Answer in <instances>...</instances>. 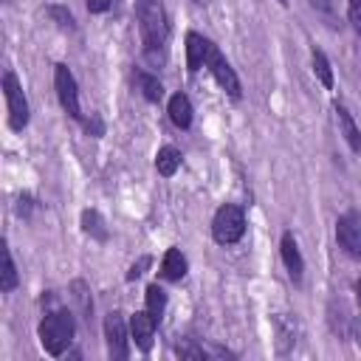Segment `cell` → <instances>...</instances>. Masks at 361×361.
I'll return each mask as SVG.
<instances>
[{"instance_id": "obj_1", "label": "cell", "mask_w": 361, "mask_h": 361, "mask_svg": "<svg viewBox=\"0 0 361 361\" xmlns=\"http://www.w3.org/2000/svg\"><path fill=\"white\" fill-rule=\"evenodd\" d=\"M135 17H138V28H141V42L147 56H161L164 45H166V34H169V23H166V11L161 0H135Z\"/></svg>"}, {"instance_id": "obj_2", "label": "cell", "mask_w": 361, "mask_h": 361, "mask_svg": "<svg viewBox=\"0 0 361 361\" xmlns=\"http://www.w3.org/2000/svg\"><path fill=\"white\" fill-rule=\"evenodd\" d=\"M73 333H76V319L68 307H56V310H48L37 327V336H39V344L48 355L59 358L71 341H73Z\"/></svg>"}, {"instance_id": "obj_3", "label": "cell", "mask_w": 361, "mask_h": 361, "mask_svg": "<svg viewBox=\"0 0 361 361\" xmlns=\"http://www.w3.org/2000/svg\"><path fill=\"white\" fill-rule=\"evenodd\" d=\"M243 234H245V212H243V206H237V203L217 206V212L212 217V237H214V243L234 245V243L243 240Z\"/></svg>"}, {"instance_id": "obj_4", "label": "cell", "mask_w": 361, "mask_h": 361, "mask_svg": "<svg viewBox=\"0 0 361 361\" xmlns=\"http://www.w3.org/2000/svg\"><path fill=\"white\" fill-rule=\"evenodd\" d=\"M3 96H6V107H8V127L23 130L28 124V99H25L23 85L14 71L3 73Z\"/></svg>"}, {"instance_id": "obj_5", "label": "cell", "mask_w": 361, "mask_h": 361, "mask_svg": "<svg viewBox=\"0 0 361 361\" xmlns=\"http://www.w3.org/2000/svg\"><path fill=\"white\" fill-rule=\"evenodd\" d=\"M54 87H56V99H59L62 110L71 118L85 121L82 118V107H79V87H76V79H73V73H71V68L65 62L54 65Z\"/></svg>"}, {"instance_id": "obj_6", "label": "cell", "mask_w": 361, "mask_h": 361, "mask_svg": "<svg viewBox=\"0 0 361 361\" xmlns=\"http://www.w3.org/2000/svg\"><path fill=\"white\" fill-rule=\"evenodd\" d=\"M104 341H107V355L113 361H124L130 355V327L124 322V313L113 310L104 316Z\"/></svg>"}, {"instance_id": "obj_7", "label": "cell", "mask_w": 361, "mask_h": 361, "mask_svg": "<svg viewBox=\"0 0 361 361\" xmlns=\"http://www.w3.org/2000/svg\"><path fill=\"white\" fill-rule=\"evenodd\" d=\"M336 243L350 259L361 262V214L358 212L350 209L336 220Z\"/></svg>"}, {"instance_id": "obj_8", "label": "cell", "mask_w": 361, "mask_h": 361, "mask_svg": "<svg viewBox=\"0 0 361 361\" xmlns=\"http://www.w3.org/2000/svg\"><path fill=\"white\" fill-rule=\"evenodd\" d=\"M206 68L212 71V76L217 79V85L231 96V99H240L243 96V87H240V79L234 73V68L228 65V59L220 54V48L214 42H209V54H206Z\"/></svg>"}, {"instance_id": "obj_9", "label": "cell", "mask_w": 361, "mask_h": 361, "mask_svg": "<svg viewBox=\"0 0 361 361\" xmlns=\"http://www.w3.org/2000/svg\"><path fill=\"white\" fill-rule=\"evenodd\" d=\"M155 327L158 322L152 319V313L144 307V310H135L130 316V338L135 341V347L141 353H149L152 350V338H155Z\"/></svg>"}, {"instance_id": "obj_10", "label": "cell", "mask_w": 361, "mask_h": 361, "mask_svg": "<svg viewBox=\"0 0 361 361\" xmlns=\"http://www.w3.org/2000/svg\"><path fill=\"white\" fill-rule=\"evenodd\" d=\"M279 251H282V262H285V268H288V276L299 285V282H302V274H305V259H302V254H299V245H296L293 231H285V234H282Z\"/></svg>"}, {"instance_id": "obj_11", "label": "cell", "mask_w": 361, "mask_h": 361, "mask_svg": "<svg viewBox=\"0 0 361 361\" xmlns=\"http://www.w3.org/2000/svg\"><path fill=\"white\" fill-rule=\"evenodd\" d=\"M209 42H212V39H206L203 34L186 31V68H189V73H197L200 68H206Z\"/></svg>"}, {"instance_id": "obj_12", "label": "cell", "mask_w": 361, "mask_h": 361, "mask_svg": "<svg viewBox=\"0 0 361 361\" xmlns=\"http://www.w3.org/2000/svg\"><path fill=\"white\" fill-rule=\"evenodd\" d=\"M333 110H336V121H338V133L344 135V141L350 144V149L355 152V155H361V130H358V124H355V118L350 116V110L344 107V104H333Z\"/></svg>"}, {"instance_id": "obj_13", "label": "cell", "mask_w": 361, "mask_h": 361, "mask_svg": "<svg viewBox=\"0 0 361 361\" xmlns=\"http://www.w3.org/2000/svg\"><path fill=\"white\" fill-rule=\"evenodd\" d=\"M186 271H189V262H186L183 251H180V248H166V254H164V259H161V279H166V282H180V279L186 276Z\"/></svg>"}, {"instance_id": "obj_14", "label": "cell", "mask_w": 361, "mask_h": 361, "mask_svg": "<svg viewBox=\"0 0 361 361\" xmlns=\"http://www.w3.org/2000/svg\"><path fill=\"white\" fill-rule=\"evenodd\" d=\"M166 113H169V121L180 130H189L192 127V102L186 93H172L169 104H166Z\"/></svg>"}, {"instance_id": "obj_15", "label": "cell", "mask_w": 361, "mask_h": 361, "mask_svg": "<svg viewBox=\"0 0 361 361\" xmlns=\"http://www.w3.org/2000/svg\"><path fill=\"white\" fill-rule=\"evenodd\" d=\"M135 85H138V90H141V96H144L147 102L158 104V102L164 99V85H161V79H158V76L138 71V73H135Z\"/></svg>"}, {"instance_id": "obj_16", "label": "cell", "mask_w": 361, "mask_h": 361, "mask_svg": "<svg viewBox=\"0 0 361 361\" xmlns=\"http://www.w3.org/2000/svg\"><path fill=\"white\" fill-rule=\"evenodd\" d=\"M178 166H180V152L175 149V147H161L158 152H155V169H158V175H164V178H172L175 172H178Z\"/></svg>"}, {"instance_id": "obj_17", "label": "cell", "mask_w": 361, "mask_h": 361, "mask_svg": "<svg viewBox=\"0 0 361 361\" xmlns=\"http://www.w3.org/2000/svg\"><path fill=\"white\" fill-rule=\"evenodd\" d=\"M82 231L90 234L93 240L104 243L107 240V226H104V217L96 212V209H85L82 212Z\"/></svg>"}, {"instance_id": "obj_18", "label": "cell", "mask_w": 361, "mask_h": 361, "mask_svg": "<svg viewBox=\"0 0 361 361\" xmlns=\"http://www.w3.org/2000/svg\"><path fill=\"white\" fill-rule=\"evenodd\" d=\"M144 302H147V310L152 313V319L155 322H161V316H164V310H166V293H164V288L161 285H147V293H144Z\"/></svg>"}, {"instance_id": "obj_19", "label": "cell", "mask_w": 361, "mask_h": 361, "mask_svg": "<svg viewBox=\"0 0 361 361\" xmlns=\"http://www.w3.org/2000/svg\"><path fill=\"white\" fill-rule=\"evenodd\" d=\"M310 62H313V73L319 76V82H322L327 90H333V68H330V59L324 56V51L313 48V51H310Z\"/></svg>"}, {"instance_id": "obj_20", "label": "cell", "mask_w": 361, "mask_h": 361, "mask_svg": "<svg viewBox=\"0 0 361 361\" xmlns=\"http://www.w3.org/2000/svg\"><path fill=\"white\" fill-rule=\"evenodd\" d=\"M17 285H20V276H17L14 257H11V251L3 245V279H0V290H3V293H11Z\"/></svg>"}, {"instance_id": "obj_21", "label": "cell", "mask_w": 361, "mask_h": 361, "mask_svg": "<svg viewBox=\"0 0 361 361\" xmlns=\"http://www.w3.org/2000/svg\"><path fill=\"white\" fill-rule=\"evenodd\" d=\"M71 296L76 299L82 316L90 319V313H93V299H90V290H87V285H85L82 279H73V282H71Z\"/></svg>"}, {"instance_id": "obj_22", "label": "cell", "mask_w": 361, "mask_h": 361, "mask_svg": "<svg viewBox=\"0 0 361 361\" xmlns=\"http://www.w3.org/2000/svg\"><path fill=\"white\" fill-rule=\"evenodd\" d=\"M48 17H51V20H56V25H59V28H68V31H73V28H76V20H73V14H71L65 6H48Z\"/></svg>"}, {"instance_id": "obj_23", "label": "cell", "mask_w": 361, "mask_h": 361, "mask_svg": "<svg viewBox=\"0 0 361 361\" xmlns=\"http://www.w3.org/2000/svg\"><path fill=\"white\" fill-rule=\"evenodd\" d=\"M175 353H178L180 358H206V350H203V347H195L192 341H178V344H175Z\"/></svg>"}, {"instance_id": "obj_24", "label": "cell", "mask_w": 361, "mask_h": 361, "mask_svg": "<svg viewBox=\"0 0 361 361\" xmlns=\"http://www.w3.org/2000/svg\"><path fill=\"white\" fill-rule=\"evenodd\" d=\"M149 265H152V257H141L138 262H133V265H130V271H127V282L138 279V276H141V274H144Z\"/></svg>"}, {"instance_id": "obj_25", "label": "cell", "mask_w": 361, "mask_h": 361, "mask_svg": "<svg viewBox=\"0 0 361 361\" xmlns=\"http://www.w3.org/2000/svg\"><path fill=\"white\" fill-rule=\"evenodd\" d=\"M347 17H350V25H353V31L361 37V3H355V6H350V11H347Z\"/></svg>"}, {"instance_id": "obj_26", "label": "cell", "mask_w": 361, "mask_h": 361, "mask_svg": "<svg viewBox=\"0 0 361 361\" xmlns=\"http://www.w3.org/2000/svg\"><path fill=\"white\" fill-rule=\"evenodd\" d=\"M110 3H113V0H87V11H90V14H104V11L110 8Z\"/></svg>"}, {"instance_id": "obj_27", "label": "cell", "mask_w": 361, "mask_h": 361, "mask_svg": "<svg viewBox=\"0 0 361 361\" xmlns=\"http://www.w3.org/2000/svg\"><path fill=\"white\" fill-rule=\"evenodd\" d=\"M31 206H34V200H31L28 195H23V197L17 200V212H20L23 217H28V212H31Z\"/></svg>"}, {"instance_id": "obj_28", "label": "cell", "mask_w": 361, "mask_h": 361, "mask_svg": "<svg viewBox=\"0 0 361 361\" xmlns=\"http://www.w3.org/2000/svg\"><path fill=\"white\" fill-rule=\"evenodd\" d=\"M310 6H313V8H319V11H324V14H330V11H333V3H330V0H310Z\"/></svg>"}, {"instance_id": "obj_29", "label": "cell", "mask_w": 361, "mask_h": 361, "mask_svg": "<svg viewBox=\"0 0 361 361\" xmlns=\"http://www.w3.org/2000/svg\"><path fill=\"white\" fill-rule=\"evenodd\" d=\"M355 293H358V302H361V279L355 282Z\"/></svg>"}, {"instance_id": "obj_30", "label": "cell", "mask_w": 361, "mask_h": 361, "mask_svg": "<svg viewBox=\"0 0 361 361\" xmlns=\"http://www.w3.org/2000/svg\"><path fill=\"white\" fill-rule=\"evenodd\" d=\"M355 3H361V0H350V6H355Z\"/></svg>"}, {"instance_id": "obj_31", "label": "cell", "mask_w": 361, "mask_h": 361, "mask_svg": "<svg viewBox=\"0 0 361 361\" xmlns=\"http://www.w3.org/2000/svg\"><path fill=\"white\" fill-rule=\"evenodd\" d=\"M195 3H206V0H195Z\"/></svg>"}]
</instances>
